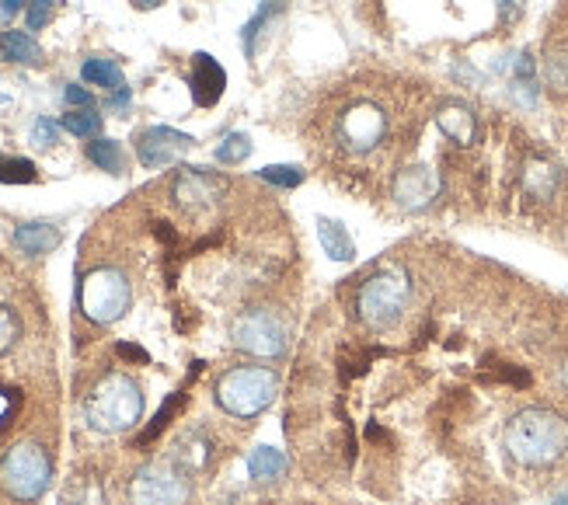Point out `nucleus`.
<instances>
[{"label":"nucleus","mask_w":568,"mask_h":505,"mask_svg":"<svg viewBox=\"0 0 568 505\" xmlns=\"http://www.w3.org/2000/svg\"><path fill=\"white\" fill-rule=\"evenodd\" d=\"M503 443L520 467H551L568 453V418L551 408H523L509 418Z\"/></svg>","instance_id":"f257e3e1"},{"label":"nucleus","mask_w":568,"mask_h":505,"mask_svg":"<svg viewBox=\"0 0 568 505\" xmlns=\"http://www.w3.org/2000/svg\"><path fill=\"white\" fill-rule=\"evenodd\" d=\"M279 394V377L269 366H233L216 383V404L233 418L262 415Z\"/></svg>","instance_id":"f03ea898"},{"label":"nucleus","mask_w":568,"mask_h":505,"mask_svg":"<svg viewBox=\"0 0 568 505\" xmlns=\"http://www.w3.org/2000/svg\"><path fill=\"white\" fill-rule=\"evenodd\" d=\"M140 415H143L140 383L126 374H109L94 387L88 401V422L98 432H126L140 422Z\"/></svg>","instance_id":"7ed1b4c3"},{"label":"nucleus","mask_w":568,"mask_h":505,"mask_svg":"<svg viewBox=\"0 0 568 505\" xmlns=\"http://www.w3.org/2000/svg\"><path fill=\"white\" fill-rule=\"evenodd\" d=\"M408 293H412V286L401 268H380L377 276H370L359 286V296H356L359 321L374 331L394 328L401 321V314H405Z\"/></svg>","instance_id":"20e7f679"},{"label":"nucleus","mask_w":568,"mask_h":505,"mask_svg":"<svg viewBox=\"0 0 568 505\" xmlns=\"http://www.w3.org/2000/svg\"><path fill=\"white\" fill-rule=\"evenodd\" d=\"M49 478H53V464L36 443L11 446L8 457L0 460V484L4 492L18 502H36L46 495Z\"/></svg>","instance_id":"39448f33"},{"label":"nucleus","mask_w":568,"mask_h":505,"mask_svg":"<svg viewBox=\"0 0 568 505\" xmlns=\"http://www.w3.org/2000/svg\"><path fill=\"white\" fill-rule=\"evenodd\" d=\"M80 311H85L88 321L94 325H112L129 311V279L119 273V268H94V273L85 276L80 282Z\"/></svg>","instance_id":"423d86ee"},{"label":"nucleus","mask_w":568,"mask_h":505,"mask_svg":"<svg viewBox=\"0 0 568 505\" xmlns=\"http://www.w3.org/2000/svg\"><path fill=\"white\" fill-rule=\"evenodd\" d=\"M230 334H233V345L244 349V352H252V356H262V359L282 356L287 345H290L287 321H282V317L276 311H269V307L244 311L238 321H233Z\"/></svg>","instance_id":"0eeeda50"},{"label":"nucleus","mask_w":568,"mask_h":505,"mask_svg":"<svg viewBox=\"0 0 568 505\" xmlns=\"http://www.w3.org/2000/svg\"><path fill=\"white\" fill-rule=\"evenodd\" d=\"M129 498L137 505H186L189 502V478L181 467L150 464L132 478Z\"/></svg>","instance_id":"6e6552de"},{"label":"nucleus","mask_w":568,"mask_h":505,"mask_svg":"<svg viewBox=\"0 0 568 505\" xmlns=\"http://www.w3.org/2000/svg\"><path fill=\"white\" fill-rule=\"evenodd\" d=\"M388 137V115L374 101H353L339 115V140L353 154H370Z\"/></svg>","instance_id":"1a4fd4ad"},{"label":"nucleus","mask_w":568,"mask_h":505,"mask_svg":"<svg viewBox=\"0 0 568 505\" xmlns=\"http://www.w3.org/2000/svg\"><path fill=\"white\" fill-rule=\"evenodd\" d=\"M440 189H443L440 175L432 172V167H426V164L401 167V172L394 175V181H391L394 202H397L401 210H412V213L432 206V202L440 199Z\"/></svg>","instance_id":"9d476101"},{"label":"nucleus","mask_w":568,"mask_h":505,"mask_svg":"<svg viewBox=\"0 0 568 505\" xmlns=\"http://www.w3.org/2000/svg\"><path fill=\"white\" fill-rule=\"evenodd\" d=\"M195 140L189 132H178L172 126H147L137 132V157L143 167H168L175 164Z\"/></svg>","instance_id":"9b49d317"},{"label":"nucleus","mask_w":568,"mask_h":505,"mask_svg":"<svg viewBox=\"0 0 568 505\" xmlns=\"http://www.w3.org/2000/svg\"><path fill=\"white\" fill-rule=\"evenodd\" d=\"M224 189L227 181L220 175L206 172V167H181L175 178V202L181 210L199 213V210H210Z\"/></svg>","instance_id":"f8f14e48"},{"label":"nucleus","mask_w":568,"mask_h":505,"mask_svg":"<svg viewBox=\"0 0 568 505\" xmlns=\"http://www.w3.org/2000/svg\"><path fill=\"white\" fill-rule=\"evenodd\" d=\"M189 88H192V101H195L199 109H213L216 101L224 98V88H227L224 66L216 63L210 53H195V56H192Z\"/></svg>","instance_id":"ddd939ff"},{"label":"nucleus","mask_w":568,"mask_h":505,"mask_svg":"<svg viewBox=\"0 0 568 505\" xmlns=\"http://www.w3.org/2000/svg\"><path fill=\"white\" fill-rule=\"evenodd\" d=\"M437 126L440 132L457 147H471L475 137H478V119L475 112L464 105V101H446V105H440L437 112Z\"/></svg>","instance_id":"4468645a"},{"label":"nucleus","mask_w":568,"mask_h":505,"mask_svg":"<svg viewBox=\"0 0 568 505\" xmlns=\"http://www.w3.org/2000/svg\"><path fill=\"white\" fill-rule=\"evenodd\" d=\"M60 241H63V233L53 224H22L18 230H14V244H18V251H25V255H31V258L56 251Z\"/></svg>","instance_id":"2eb2a0df"},{"label":"nucleus","mask_w":568,"mask_h":505,"mask_svg":"<svg viewBox=\"0 0 568 505\" xmlns=\"http://www.w3.org/2000/svg\"><path fill=\"white\" fill-rule=\"evenodd\" d=\"M558 185H561V172L551 161H530L527 164V172H523V192L530 199L547 202L551 195L558 192Z\"/></svg>","instance_id":"dca6fc26"},{"label":"nucleus","mask_w":568,"mask_h":505,"mask_svg":"<svg viewBox=\"0 0 568 505\" xmlns=\"http://www.w3.org/2000/svg\"><path fill=\"white\" fill-rule=\"evenodd\" d=\"M0 60L4 63H25V66H36L42 63V49L39 42L28 36V31H0Z\"/></svg>","instance_id":"f3484780"},{"label":"nucleus","mask_w":568,"mask_h":505,"mask_svg":"<svg viewBox=\"0 0 568 505\" xmlns=\"http://www.w3.org/2000/svg\"><path fill=\"white\" fill-rule=\"evenodd\" d=\"M317 238H321V248L328 258L336 262H353L356 258V241L339 220H321L317 224Z\"/></svg>","instance_id":"a211bd4d"},{"label":"nucleus","mask_w":568,"mask_h":505,"mask_svg":"<svg viewBox=\"0 0 568 505\" xmlns=\"http://www.w3.org/2000/svg\"><path fill=\"white\" fill-rule=\"evenodd\" d=\"M80 74H85L88 84H94V88H105V91H123L126 80H123V66L109 60V56H91L85 60V66H80Z\"/></svg>","instance_id":"6ab92c4d"},{"label":"nucleus","mask_w":568,"mask_h":505,"mask_svg":"<svg viewBox=\"0 0 568 505\" xmlns=\"http://www.w3.org/2000/svg\"><path fill=\"white\" fill-rule=\"evenodd\" d=\"M186 391H189V383L181 387V391H175V394H172L168 401L161 404V412H157L154 418H150V426H147V429H143V432L137 435V446H140V450H143V446H150V443H154L157 435H161L164 429L172 426V418H175V415L181 412V404L189 401V394H186Z\"/></svg>","instance_id":"aec40b11"},{"label":"nucleus","mask_w":568,"mask_h":505,"mask_svg":"<svg viewBox=\"0 0 568 505\" xmlns=\"http://www.w3.org/2000/svg\"><path fill=\"white\" fill-rule=\"evenodd\" d=\"M88 161L94 167H102V172H109V175H123L126 172V150H123V143L105 140V137H94L88 143Z\"/></svg>","instance_id":"412c9836"},{"label":"nucleus","mask_w":568,"mask_h":505,"mask_svg":"<svg viewBox=\"0 0 568 505\" xmlns=\"http://www.w3.org/2000/svg\"><path fill=\"white\" fill-rule=\"evenodd\" d=\"M248 470H252L255 481H276L287 475V457L273 446H258L252 457H248Z\"/></svg>","instance_id":"4be33fe9"},{"label":"nucleus","mask_w":568,"mask_h":505,"mask_svg":"<svg viewBox=\"0 0 568 505\" xmlns=\"http://www.w3.org/2000/svg\"><path fill=\"white\" fill-rule=\"evenodd\" d=\"M60 126L71 132V137H80V140H94L98 132H102V115H94V109H80V112H66Z\"/></svg>","instance_id":"5701e85b"},{"label":"nucleus","mask_w":568,"mask_h":505,"mask_svg":"<svg viewBox=\"0 0 568 505\" xmlns=\"http://www.w3.org/2000/svg\"><path fill=\"white\" fill-rule=\"evenodd\" d=\"M39 178V167L28 157H4L0 154V185H31Z\"/></svg>","instance_id":"b1692460"},{"label":"nucleus","mask_w":568,"mask_h":505,"mask_svg":"<svg viewBox=\"0 0 568 505\" xmlns=\"http://www.w3.org/2000/svg\"><path fill=\"white\" fill-rule=\"evenodd\" d=\"M262 181L276 185V189H296V185H304V167H293V164H269L258 172Z\"/></svg>","instance_id":"393cba45"},{"label":"nucleus","mask_w":568,"mask_h":505,"mask_svg":"<svg viewBox=\"0 0 568 505\" xmlns=\"http://www.w3.org/2000/svg\"><path fill=\"white\" fill-rule=\"evenodd\" d=\"M252 157V140L244 137V132H230V137L216 147V161L220 164H241Z\"/></svg>","instance_id":"a878e982"},{"label":"nucleus","mask_w":568,"mask_h":505,"mask_svg":"<svg viewBox=\"0 0 568 505\" xmlns=\"http://www.w3.org/2000/svg\"><path fill=\"white\" fill-rule=\"evenodd\" d=\"M279 8H282L279 0H262L258 14H255V18L241 28V39H244V53H248V56H255V39H258V31H262V25H265V22H269V14H276Z\"/></svg>","instance_id":"bb28decb"},{"label":"nucleus","mask_w":568,"mask_h":505,"mask_svg":"<svg viewBox=\"0 0 568 505\" xmlns=\"http://www.w3.org/2000/svg\"><path fill=\"white\" fill-rule=\"evenodd\" d=\"M377 356H383V349H356V352H342V380L359 377L366 366H370Z\"/></svg>","instance_id":"cd10ccee"},{"label":"nucleus","mask_w":568,"mask_h":505,"mask_svg":"<svg viewBox=\"0 0 568 505\" xmlns=\"http://www.w3.org/2000/svg\"><path fill=\"white\" fill-rule=\"evenodd\" d=\"M18 334H22V321H18V314H14L11 307H0V356L18 342Z\"/></svg>","instance_id":"c85d7f7f"},{"label":"nucleus","mask_w":568,"mask_h":505,"mask_svg":"<svg viewBox=\"0 0 568 505\" xmlns=\"http://www.w3.org/2000/svg\"><path fill=\"white\" fill-rule=\"evenodd\" d=\"M547 84L555 91H568V56H551L547 60Z\"/></svg>","instance_id":"c756f323"},{"label":"nucleus","mask_w":568,"mask_h":505,"mask_svg":"<svg viewBox=\"0 0 568 505\" xmlns=\"http://www.w3.org/2000/svg\"><path fill=\"white\" fill-rule=\"evenodd\" d=\"M489 380H503V383H509V387H530V374H527V369L509 366V363L495 366V374H492Z\"/></svg>","instance_id":"7c9ffc66"},{"label":"nucleus","mask_w":568,"mask_h":505,"mask_svg":"<svg viewBox=\"0 0 568 505\" xmlns=\"http://www.w3.org/2000/svg\"><path fill=\"white\" fill-rule=\"evenodd\" d=\"M49 11H53V0H31V4H28V31L46 28Z\"/></svg>","instance_id":"2f4dec72"},{"label":"nucleus","mask_w":568,"mask_h":505,"mask_svg":"<svg viewBox=\"0 0 568 505\" xmlns=\"http://www.w3.org/2000/svg\"><path fill=\"white\" fill-rule=\"evenodd\" d=\"M56 137H60V129H56V123H49V119H39L36 129H31V143L36 147H56Z\"/></svg>","instance_id":"473e14b6"},{"label":"nucleus","mask_w":568,"mask_h":505,"mask_svg":"<svg viewBox=\"0 0 568 505\" xmlns=\"http://www.w3.org/2000/svg\"><path fill=\"white\" fill-rule=\"evenodd\" d=\"M63 98H66V105H74V109H94V94L80 88V84H66Z\"/></svg>","instance_id":"72a5a7b5"},{"label":"nucleus","mask_w":568,"mask_h":505,"mask_svg":"<svg viewBox=\"0 0 568 505\" xmlns=\"http://www.w3.org/2000/svg\"><path fill=\"white\" fill-rule=\"evenodd\" d=\"M0 391H4V397L11 401V404H8V412L0 415V432H4V429L14 422V415H18V408H22V391H14V387H0Z\"/></svg>","instance_id":"f704fd0d"},{"label":"nucleus","mask_w":568,"mask_h":505,"mask_svg":"<svg viewBox=\"0 0 568 505\" xmlns=\"http://www.w3.org/2000/svg\"><path fill=\"white\" fill-rule=\"evenodd\" d=\"M115 352H119L123 359H129V363H140V366H147L150 363V356L140 349V345H132V342H119L115 345Z\"/></svg>","instance_id":"c9c22d12"},{"label":"nucleus","mask_w":568,"mask_h":505,"mask_svg":"<svg viewBox=\"0 0 568 505\" xmlns=\"http://www.w3.org/2000/svg\"><path fill=\"white\" fill-rule=\"evenodd\" d=\"M520 11H523V0H498V14H503V22H513Z\"/></svg>","instance_id":"e433bc0d"},{"label":"nucleus","mask_w":568,"mask_h":505,"mask_svg":"<svg viewBox=\"0 0 568 505\" xmlns=\"http://www.w3.org/2000/svg\"><path fill=\"white\" fill-rule=\"evenodd\" d=\"M154 233H157V238H161L164 244H168V248L178 244V233L172 230V224H154Z\"/></svg>","instance_id":"4c0bfd02"},{"label":"nucleus","mask_w":568,"mask_h":505,"mask_svg":"<svg viewBox=\"0 0 568 505\" xmlns=\"http://www.w3.org/2000/svg\"><path fill=\"white\" fill-rule=\"evenodd\" d=\"M28 4H31V0H0V14H8V18H11V14H18Z\"/></svg>","instance_id":"58836bf2"},{"label":"nucleus","mask_w":568,"mask_h":505,"mask_svg":"<svg viewBox=\"0 0 568 505\" xmlns=\"http://www.w3.org/2000/svg\"><path fill=\"white\" fill-rule=\"evenodd\" d=\"M129 105V88H123V91H115L112 98H109V109L112 112H123Z\"/></svg>","instance_id":"ea45409f"},{"label":"nucleus","mask_w":568,"mask_h":505,"mask_svg":"<svg viewBox=\"0 0 568 505\" xmlns=\"http://www.w3.org/2000/svg\"><path fill=\"white\" fill-rule=\"evenodd\" d=\"M366 435H370V440H374V443H388V440H391V435H388V432H383L380 426H370V429H366Z\"/></svg>","instance_id":"a19ab883"},{"label":"nucleus","mask_w":568,"mask_h":505,"mask_svg":"<svg viewBox=\"0 0 568 505\" xmlns=\"http://www.w3.org/2000/svg\"><path fill=\"white\" fill-rule=\"evenodd\" d=\"M140 11H150V8H157V4H164V0H132Z\"/></svg>","instance_id":"79ce46f5"},{"label":"nucleus","mask_w":568,"mask_h":505,"mask_svg":"<svg viewBox=\"0 0 568 505\" xmlns=\"http://www.w3.org/2000/svg\"><path fill=\"white\" fill-rule=\"evenodd\" d=\"M555 505H568V502H555Z\"/></svg>","instance_id":"37998d69"}]
</instances>
